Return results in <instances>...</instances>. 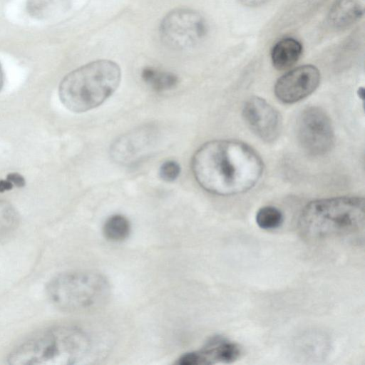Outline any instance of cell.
Here are the masks:
<instances>
[{"mask_svg": "<svg viewBox=\"0 0 365 365\" xmlns=\"http://www.w3.org/2000/svg\"><path fill=\"white\" fill-rule=\"evenodd\" d=\"M103 234L106 239L112 242L125 240L130 231L128 220L121 215H113L108 217L103 225Z\"/></svg>", "mask_w": 365, "mask_h": 365, "instance_id": "cell-16", "label": "cell"}, {"mask_svg": "<svg viewBox=\"0 0 365 365\" xmlns=\"http://www.w3.org/2000/svg\"><path fill=\"white\" fill-rule=\"evenodd\" d=\"M197 183L220 196L244 193L261 179L264 164L249 145L237 140H214L202 145L191 160Z\"/></svg>", "mask_w": 365, "mask_h": 365, "instance_id": "cell-1", "label": "cell"}, {"mask_svg": "<svg viewBox=\"0 0 365 365\" xmlns=\"http://www.w3.org/2000/svg\"><path fill=\"white\" fill-rule=\"evenodd\" d=\"M71 0H27V11L34 18L48 19L66 11Z\"/></svg>", "mask_w": 365, "mask_h": 365, "instance_id": "cell-14", "label": "cell"}, {"mask_svg": "<svg viewBox=\"0 0 365 365\" xmlns=\"http://www.w3.org/2000/svg\"><path fill=\"white\" fill-rule=\"evenodd\" d=\"M242 116L249 128L262 140L272 143L279 136L282 117L264 99L257 96L248 98L242 107Z\"/></svg>", "mask_w": 365, "mask_h": 365, "instance_id": "cell-9", "label": "cell"}, {"mask_svg": "<svg viewBox=\"0 0 365 365\" xmlns=\"http://www.w3.org/2000/svg\"><path fill=\"white\" fill-rule=\"evenodd\" d=\"M14 185L16 187H23L25 185L24 178L19 173H10L6 178Z\"/></svg>", "mask_w": 365, "mask_h": 365, "instance_id": "cell-20", "label": "cell"}, {"mask_svg": "<svg viewBox=\"0 0 365 365\" xmlns=\"http://www.w3.org/2000/svg\"><path fill=\"white\" fill-rule=\"evenodd\" d=\"M284 217L277 207L267 205L258 210L256 214V223L262 230H272L281 226Z\"/></svg>", "mask_w": 365, "mask_h": 365, "instance_id": "cell-17", "label": "cell"}, {"mask_svg": "<svg viewBox=\"0 0 365 365\" xmlns=\"http://www.w3.org/2000/svg\"><path fill=\"white\" fill-rule=\"evenodd\" d=\"M180 170V166L178 162L169 160L160 165L159 175L163 180L170 182L178 179Z\"/></svg>", "mask_w": 365, "mask_h": 365, "instance_id": "cell-19", "label": "cell"}, {"mask_svg": "<svg viewBox=\"0 0 365 365\" xmlns=\"http://www.w3.org/2000/svg\"><path fill=\"white\" fill-rule=\"evenodd\" d=\"M319 82L320 72L315 66H300L279 78L274 85V93L281 102L294 103L313 93Z\"/></svg>", "mask_w": 365, "mask_h": 365, "instance_id": "cell-10", "label": "cell"}, {"mask_svg": "<svg viewBox=\"0 0 365 365\" xmlns=\"http://www.w3.org/2000/svg\"><path fill=\"white\" fill-rule=\"evenodd\" d=\"M241 4L248 7H256L261 6L270 0H237Z\"/></svg>", "mask_w": 365, "mask_h": 365, "instance_id": "cell-21", "label": "cell"}, {"mask_svg": "<svg viewBox=\"0 0 365 365\" xmlns=\"http://www.w3.org/2000/svg\"><path fill=\"white\" fill-rule=\"evenodd\" d=\"M141 78L145 84L156 92L171 90L178 83V78L175 73L150 66L142 70Z\"/></svg>", "mask_w": 365, "mask_h": 365, "instance_id": "cell-15", "label": "cell"}, {"mask_svg": "<svg viewBox=\"0 0 365 365\" xmlns=\"http://www.w3.org/2000/svg\"><path fill=\"white\" fill-rule=\"evenodd\" d=\"M121 80L119 66L110 60H97L83 65L61 81L59 98L73 113H83L103 103L117 90Z\"/></svg>", "mask_w": 365, "mask_h": 365, "instance_id": "cell-4", "label": "cell"}, {"mask_svg": "<svg viewBox=\"0 0 365 365\" xmlns=\"http://www.w3.org/2000/svg\"><path fill=\"white\" fill-rule=\"evenodd\" d=\"M92 335L75 326L46 329L15 347L7 361L12 365H69L88 363L98 354Z\"/></svg>", "mask_w": 365, "mask_h": 365, "instance_id": "cell-2", "label": "cell"}, {"mask_svg": "<svg viewBox=\"0 0 365 365\" xmlns=\"http://www.w3.org/2000/svg\"><path fill=\"white\" fill-rule=\"evenodd\" d=\"M159 139L156 126L148 124L123 134L111 144L110 154L117 163L130 165L146 157Z\"/></svg>", "mask_w": 365, "mask_h": 365, "instance_id": "cell-8", "label": "cell"}, {"mask_svg": "<svg viewBox=\"0 0 365 365\" xmlns=\"http://www.w3.org/2000/svg\"><path fill=\"white\" fill-rule=\"evenodd\" d=\"M297 133L302 148L311 155L327 154L334 143L331 119L319 107H308L301 113L297 120Z\"/></svg>", "mask_w": 365, "mask_h": 365, "instance_id": "cell-7", "label": "cell"}, {"mask_svg": "<svg viewBox=\"0 0 365 365\" xmlns=\"http://www.w3.org/2000/svg\"><path fill=\"white\" fill-rule=\"evenodd\" d=\"M51 302L68 312L95 310L108 301L110 286L103 274L91 271L68 272L52 278L46 286Z\"/></svg>", "mask_w": 365, "mask_h": 365, "instance_id": "cell-5", "label": "cell"}, {"mask_svg": "<svg viewBox=\"0 0 365 365\" xmlns=\"http://www.w3.org/2000/svg\"><path fill=\"white\" fill-rule=\"evenodd\" d=\"M298 227L312 241L352 237L364 230V200L356 196L312 200L302 209Z\"/></svg>", "mask_w": 365, "mask_h": 365, "instance_id": "cell-3", "label": "cell"}, {"mask_svg": "<svg viewBox=\"0 0 365 365\" xmlns=\"http://www.w3.org/2000/svg\"><path fill=\"white\" fill-rule=\"evenodd\" d=\"M240 346L221 336L210 338L199 350L186 353L178 361L181 365H204L218 363L230 364L240 355Z\"/></svg>", "mask_w": 365, "mask_h": 365, "instance_id": "cell-11", "label": "cell"}, {"mask_svg": "<svg viewBox=\"0 0 365 365\" xmlns=\"http://www.w3.org/2000/svg\"><path fill=\"white\" fill-rule=\"evenodd\" d=\"M302 53V45L297 39L292 37L283 38L273 46L271 61L276 69L285 70L295 64Z\"/></svg>", "mask_w": 365, "mask_h": 365, "instance_id": "cell-13", "label": "cell"}, {"mask_svg": "<svg viewBox=\"0 0 365 365\" xmlns=\"http://www.w3.org/2000/svg\"><path fill=\"white\" fill-rule=\"evenodd\" d=\"M365 0H336L327 15L328 26L336 31L346 29L364 16Z\"/></svg>", "mask_w": 365, "mask_h": 365, "instance_id": "cell-12", "label": "cell"}, {"mask_svg": "<svg viewBox=\"0 0 365 365\" xmlns=\"http://www.w3.org/2000/svg\"><path fill=\"white\" fill-rule=\"evenodd\" d=\"M4 82V72H3L1 66L0 64V91L3 88Z\"/></svg>", "mask_w": 365, "mask_h": 365, "instance_id": "cell-22", "label": "cell"}, {"mask_svg": "<svg viewBox=\"0 0 365 365\" xmlns=\"http://www.w3.org/2000/svg\"><path fill=\"white\" fill-rule=\"evenodd\" d=\"M208 26L198 11L178 8L168 12L160 26L161 40L168 48L183 51L195 48L205 39Z\"/></svg>", "mask_w": 365, "mask_h": 365, "instance_id": "cell-6", "label": "cell"}, {"mask_svg": "<svg viewBox=\"0 0 365 365\" xmlns=\"http://www.w3.org/2000/svg\"><path fill=\"white\" fill-rule=\"evenodd\" d=\"M19 222L15 207L6 201L0 200V235L14 229Z\"/></svg>", "mask_w": 365, "mask_h": 365, "instance_id": "cell-18", "label": "cell"}]
</instances>
